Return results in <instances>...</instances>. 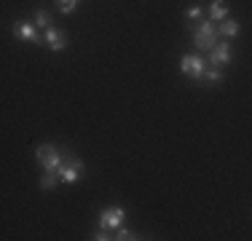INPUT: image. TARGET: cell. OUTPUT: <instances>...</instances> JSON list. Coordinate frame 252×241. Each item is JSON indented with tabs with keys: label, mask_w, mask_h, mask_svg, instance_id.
<instances>
[{
	"label": "cell",
	"mask_w": 252,
	"mask_h": 241,
	"mask_svg": "<svg viewBox=\"0 0 252 241\" xmlns=\"http://www.w3.org/2000/svg\"><path fill=\"white\" fill-rule=\"evenodd\" d=\"M81 172H83V161L78 158L75 153H64V158L59 161V166H57V174H59V182H67V185H73L78 177H81Z\"/></svg>",
	"instance_id": "1"
},
{
	"label": "cell",
	"mask_w": 252,
	"mask_h": 241,
	"mask_svg": "<svg viewBox=\"0 0 252 241\" xmlns=\"http://www.w3.org/2000/svg\"><path fill=\"white\" fill-rule=\"evenodd\" d=\"M190 35H193V43L196 48H201V51H209L215 43H218V32H215V24L212 19L207 22H199L193 30H190Z\"/></svg>",
	"instance_id": "2"
},
{
	"label": "cell",
	"mask_w": 252,
	"mask_h": 241,
	"mask_svg": "<svg viewBox=\"0 0 252 241\" xmlns=\"http://www.w3.org/2000/svg\"><path fill=\"white\" fill-rule=\"evenodd\" d=\"M207 67V62H204L201 54H185L183 59H180V70H183L185 78H190V81L201 83V72Z\"/></svg>",
	"instance_id": "3"
},
{
	"label": "cell",
	"mask_w": 252,
	"mask_h": 241,
	"mask_svg": "<svg viewBox=\"0 0 252 241\" xmlns=\"http://www.w3.org/2000/svg\"><path fill=\"white\" fill-rule=\"evenodd\" d=\"M35 158H38V164L43 172H57L62 155H59V150L54 148V145L46 142V145H38V148H35Z\"/></svg>",
	"instance_id": "4"
},
{
	"label": "cell",
	"mask_w": 252,
	"mask_h": 241,
	"mask_svg": "<svg viewBox=\"0 0 252 241\" xmlns=\"http://www.w3.org/2000/svg\"><path fill=\"white\" fill-rule=\"evenodd\" d=\"M126 220V209L124 207H105L99 212V228H105V231H116L118 225H124Z\"/></svg>",
	"instance_id": "5"
},
{
	"label": "cell",
	"mask_w": 252,
	"mask_h": 241,
	"mask_svg": "<svg viewBox=\"0 0 252 241\" xmlns=\"http://www.w3.org/2000/svg\"><path fill=\"white\" fill-rule=\"evenodd\" d=\"M14 38L25 40V43H40V35H38V30H35V24L25 22V19L14 22Z\"/></svg>",
	"instance_id": "6"
},
{
	"label": "cell",
	"mask_w": 252,
	"mask_h": 241,
	"mask_svg": "<svg viewBox=\"0 0 252 241\" xmlns=\"http://www.w3.org/2000/svg\"><path fill=\"white\" fill-rule=\"evenodd\" d=\"M43 43L49 46V51H64L70 43H67V35L62 32L59 27H46V35H43Z\"/></svg>",
	"instance_id": "7"
},
{
	"label": "cell",
	"mask_w": 252,
	"mask_h": 241,
	"mask_svg": "<svg viewBox=\"0 0 252 241\" xmlns=\"http://www.w3.org/2000/svg\"><path fill=\"white\" fill-rule=\"evenodd\" d=\"M231 62V43H225V40H218L212 48H209V64H215V67H223V64Z\"/></svg>",
	"instance_id": "8"
},
{
	"label": "cell",
	"mask_w": 252,
	"mask_h": 241,
	"mask_svg": "<svg viewBox=\"0 0 252 241\" xmlns=\"http://www.w3.org/2000/svg\"><path fill=\"white\" fill-rule=\"evenodd\" d=\"M239 30H242V24L233 22V19H228V16H225V19H220V27L215 30V32H218L220 38H225V40H228V38H236Z\"/></svg>",
	"instance_id": "9"
},
{
	"label": "cell",
	"mask_w": 252,
	"mask_h": 241,
	"mask_svg": "<svg viewBox=\"0 0 252 241\" xmlns=\"http://www.w3.org/2000/svg\"><path fill=\"white\" fill-rule=\"evenodd\" d=\"M209 16H212V22L225 19V16H228V5H225V0H212V3H209Z\"/></svg>",
	"instance_id": "10"
},
{
	"label": "cell",
	"mask_w": 252,
	"mask_h": 241,
	"mask_svg": "<svg viewBox=\"0 0 252 241\" xmlns=\"http://www.w3.org/2000/svg\"><path fill=\"white\" fill-rule=\"evenodd\" d=\"M40 190H54L59 185V174L57 172H43V177H40Z\"/></svg>",
	"instance_id": "11"
},
{
	"label": "cell",
	"mask_w": 252,
	"mask_h": 241,
	"mask_svg": "<svg viewBox=\"0 0 252 241\" xmlns=\"http://www.w3.org/2000/svg\"><path fill=\"white\" fill-rule=\"evenodd\" d=\"M201 81H207V83H223V70H220V67H204Z\"/></svg>",
	"instance_id": "12"
},
{
	"label": "cell",
	"mask_w": 252,
	"mask_h": 241,
	"mask_svg": "<svg viewBox=\"0 0 252 241\" xmlns=\"http://www.w3.org/2000/svg\"><path fill=\"white\" fill-rule=\"evenodd\" d=\"M35 27H51V14L49 11H43V8H38L35 11Z\"/></svg>",
	"instance_id": "13"
},
{
	"label": "cell",
	"mask_w": 252,
	"mask_h": 241,
	"mask_svg": "<svg viewBox=\"0 0 252 241\" xmlns=\"http://www.w3.org/2000/svg\"><path fill=\"white\" fill-rule=\"evenodd\" d=\"M113 239H118V241H134L137 233H134V231H126L124 225H118V228H116V236H113Z\"/></svg>",
	"instance_id": "14"
},
{
	"label": "cell",
	"mask_w": 252,
	"mask_h": 241,
	"mask_svg": "<svg viewBox=\"0 0 252 241\" xmlns=\"http://www.w3.org/2000/svg\"><path fill=\"white\" fill-rule=\"evenodd\" d=\"M78 5V0H57V8L62 11V14H73Z\"/></svg>",
	"instance_id": "15"
},
{
	"label": "cell",
	"mask_w": 252,
	"mask_h": 241,
	"mask_svg": "<svg viewBox=\"0 0 252 241\" xmlns=\"http://www.w3.org/2000/svg\"><path fill=\"white\" fill-rule=\"evenodd\" d=\"M185 16H188V19H201V5H190V8L185 11Z\"/></svg>",
	"instance_id": "16"
},
{
	"label": "cell",
	"mask_w": 252,
	"mask_h": 241,
	"mask_svg": "<svg viewBox=\"0 0 252 241\" xmlns=\"http://www.w3.org/2000/svg\"><path fill=\"white\" fill-rule=\"evenodd\" d=\"M94 241H110L113 236H110V231H105V228H99V231L97 233H94V236H92Z\"/></svg>",
	"instance_id": "17"
}]
</instances>
